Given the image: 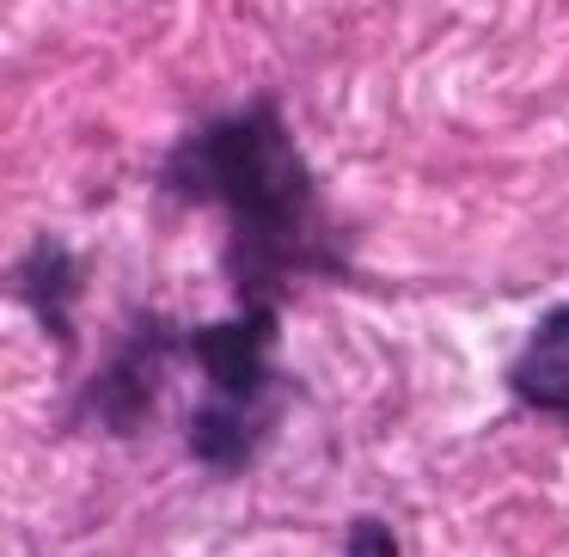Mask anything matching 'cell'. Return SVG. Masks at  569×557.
<instances>
[{
  "mask_svg": "<svg viewBox=\"0 0 569 557\" xmlns=\"http://www.w3.org/2000/svg\"><path fill=\"white\" fill-rule=\"evenodd\" d=\"M160 185L178 202L221 209L227 221V282L239 307H276L300 276H337V246L325 190L300 153L276 92L233 105L197 123L160 166Z\"/></svg>",
  "mask_w": 569,
  "mask_h": 557,
  "instance_id": "6da1fadb",
  "label": "cell"
},
{
  "mask_svg": "<svg viewBox=\"0 0 569 557\" xmlns=\"http://www.w3.org/2000/svg\"><path fill=\"white\" fill-rule=\"evenodd\" d=\"M178 349H184V337H178L160 312H141V319L129 325V337L111 349V361L92 374L87 398H80L87 417L111 435H136L141 422L153 417V405H160L166 368H172Z\"/></svg>",
  "mask_w": 569,
  "mask_h": 557,
  "instance_id": "7a4b0ae2",
  "label": "cell"
},
{
  "mask_svg": "<svg viewBox=\"0 0 569 557\" xmlns=\"http://www.w3.org/2000/svg\"><path fill=\"white\" fill-rule=\"evenodd\" d=\"M276 307H239L233 319H214L184 331V356L202 368L209 398L227 405H276Z\"/></svg>",
  "mask_w": 569,
  "mask_h": 557,
  "instance_id": "3957f363",
  "label": "cell"
},
{
  "mask_svg": "<svg viewBox=\"0 0 569 557\" xmlns=\"http://www.w3.org/2000/svg\"><path fill=\"white\" fill-rule=\"evenodd\" d=\"M276 429V405H227V398H202L190 410V459L209 471H246L258 459V447Z\"/></svg>",
  "mask_w": 569,
  "mask_h": 557,
  "instance_id": "277c9868",
  "label": "cell"
},
{
  "mask_svg": "<svg viewBox=\"0 0 569 557\" xmlns=\"http://www.w3.org/2000/svg\"><path fill=\"white\" fill-rule=\"evenodd\" d=\"M19 300L38 312V325L56 337L62 349H74V295H80V258L68 251V239L43 233L38 246L19 258V276H13Z\"/></svg>",
  "mask_w": 569,
  "mask_h": 557,
  "instance_id": "5b68a950",
  "label": "cell"
},
{
  "mask_svg": "<svg viewBox=\"0 0 569 557\" xmlns=\"http://www.w3.org/2000/svg\"><path fill=\"white\" fill-rule=\"evenodd\" d=\"M508 392L532 410L569 417V307H551L532 325L527 349H520L515 368H508Z\"/></svg>",
  "mask_w": 569,
  "mask_h": 557,
  "instance_id": "8992f818",
  "label": "cell"
},
{
  "mask_svg": "<svg viewBox=\"0 0 569 557\" xmlns=\"http://www.w3.org/2000/svg\"><path fill=\"white\" fill-rule=\"evenodd\" d=\"M343 557H398V533L386 527V520L361 515V520H349V533H343Z\"/></svg>",
  "mask_w": 569,
  "mask_h": 557,
  "instance_id": "52a82bcc",
  "label": "cell"
}]
</instances>
